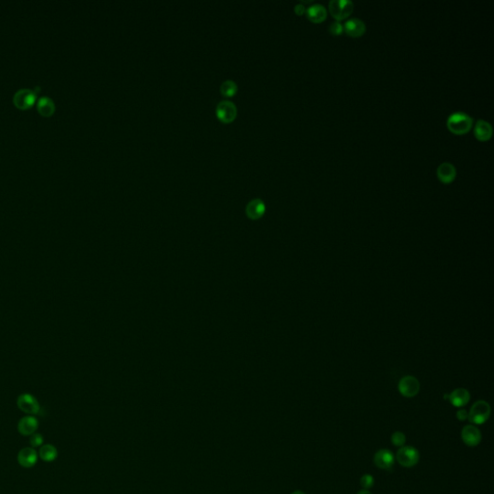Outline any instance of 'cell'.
<instances>
[{"instance_id":"obj_1","label":"cell","mask_w":494,"mask_h":494,"mask_svg":"<svg viewBox=\"0 0 494 494\" xmlns=\"http://www.w3.org/2000/svg\"><path fill=\"white\" fill-rule=\"evenodd\" d=\"M473 126V119L464 112H455L447 120V128L452 133L462 135L469 132Z\"/></svg>"},{"instance_id":"obj_2","label":"cell","mask_w":494,"mask_h":494,"mask_svg":"<svg viewBox=\"0 0 494 494\" xmlns=\"http://www.w3.org/2000/svg\"><path fill=\"white\" fill-rule=\"evenodd\" d=\"M490 416V406L485 401H478L474 403L468 413L469 421L476 425H481Z\"/></svg>"},{"instance_id":"obj_3","label":"cell","mask_w":494,"mask_h":494,"mask_svg":"<svg viewBox=\"0 0 494 494\" xmlns=\"http://www.w3.org/2000/svg\"><path fill=\"white\" fill-rule=\"evenodd\" d=\"M329 12L337 22L343 21L353 12V3L350 0H332L329 2Z\"/></svg>"},{"instance_id":"obj_4","label":"cell","mask_w":494,"mask_h":494,"mask_svg":"<svg viewBox=\"0 0 494 494\" xmlns=\"http://www.w3.org/2000/svg\"><path fill=\"white\" fill-rule=\"evenodd\" d=\"M18 407L26 414L36 415L39 414L41 411V405L37 399L28 393H25L19 396L17 400Z\"/></svg>"},{"instance_id":"obj_5","label":"cell","mask_w":494,"mask_h":494,"mask_svg":"<svg viewBox=\"0 0 494 494\" xmlns=\"http://www.w3.org/2000/svg\"><path fill=\"white\" fill-rule=\"evenodd\" d=\"M37 100V93L29 89L23 88L16 92L13 97V102L15 105L20 109H27L30 106L35 104Z\"/></svg>"},{"instance_id":"obj_6","label":"cell","mask_w":494,"mask_h":494,"mask_svg":"<svg viewBox=\"0 0 494 494\" xmlns=\"http://www.w3.org/2000/svg\"><path fill=\"white\" fill-rule=\"evenodd\" d=\"M397 460L404 467H412L419 461V452L412 446L402 447L397 453Z\"/></svg>"},{"instance_id":"obj_7","label":"cell","mask_w":494,"mask_h":494,"mask_svg":"<svg viewBox=\"0 0 494 494\" xmlns=\"http://www.w3.org/2000/svg\"><path fill=\"white\" fill-rule=\"evenodd\" d=\"M420 390V384L416 377L412 376H406L403 377L399 383V391L400 393L406 397L412 398L416 396Z\"/></svg>"},{"instance_id":"obj_8","label":"cell","mask_w":494,"mask_h":494,"mask_svg":"<svg viewBox=\"0 0 494 494\" xmlns=\"http://www.w3.org/2000/svg\"><path fill=\"white\" fill-rule=\"evenodd\" d=\"M216 115L224 123H230L236 116V106L229 101H222L216 106Z\"/></svg>"},{"instance_id":"obj_9","label":"cell","mask_w":494,"mask_h":494,"mask_svg":"<svg viewBox=\"0 0 494 494\" xmlns=\"http://www.w3.org/2000/svg\"><path fill=\"white\" fill-rule=\"evenodd\" d=\"M38 460V453L34 448L26 447L22 449L18 455V461L25 468L33 467Z\"/></svg>"},{"instance_id":"obj_10","label":"cell","mask_w":494,"mask_h":494,"mask_svg":"<svg viewBox=\"0 0 494 494\" xmlns=\"http://www.w3.org/2000/svg\"><path fill=\"white\" fill-rule=\"evenodd\" d=\"M38 427H39L38 419L31 415L22 418L18 424L19 432L25 436H30L33 433H35L36 430L38 429Z\"/></svg>"},{"instance_id":"obj_11","label":"cell","mask_w":494,"mask_h":494,"mask_svg":"<svg viewBox=\"0 0 494 494\" xmlns=\"http://www.w3.org/2000/svg\"><path fill=\"white\" fill-rule=\"evenodd\" d=\"M461 438L469 447H475L481 442V431L475 426H465L461 430Z\"/></svg>"},{"instance_id":"obj_12","label":"cell","mask_w":494,"mask_h":494,"mask_svg":"<svg viewBox=\"0 0 494 494\" xmlns=\"http://www.w3.org/2000/svg\"><path fill=\"white\" fill-rule=\"evenodd\" d=\"M374 461L378 468L391 470L395 463V456L389 450L382 449L376 453Z\"/></svg>"},{"instance_id":"obj_13","label":"cell","mask_w":494,"mask_h":494,"mask_svg":"<svg viewBox=\"0 0 494 494\" xmlns=\"http://www.w3.org/2000/svg\"><path fill=\"white\" fill-rule=\"evenodd\" d=\"M344 31L351 37H360L366 32V26L359 19H351L346 22L344 26Z\"/></svg>"},{"instance_id":"obj_14","label":"cell","mask_w":494,"mask_h":494,"mask_svg":"<svg viewBox=\"0 0 494 494\" xmlns=\"http://www.w3.org/2000/svg\"><path fill=\"white\" fill-rule=\"evenodd\" d=\"M437 177L443 183H451L456 177V169L450 162H443L437 168Z\"/></svg>"},{"instance_id":"obj_15","label":"cell","mask_w":494,"mask_h":494,"mask_svg":"<svg viewBox=\"0 0 494 494\" xmlns=\"http://www.w3.org/2000/svg\"><path fill=\"white\" fill-rule=\"evenodd\" d=\"M474 134L479 141H488L492 136V127L488 122L479 120L474 128Z\"/></svg>"},{"instance_id":"obj_16","label":"cell","mask_w":494,"mask_h":494,"mask_svg":"<svg viewBox=\"0 0 494 494\" xmlns=\"http://www.w3.org/2000/svg\"><path fill=\"white\" fill-rule=\"evenodd\" d=\"M306 15L307 18L314 24H321L326 20L327 11L323 5L315 4L306 10Z\"/></svg>"},{"instance_id":"obj_17","label":"cell","mask_w":494,"mask_h":494,"mask_svg":"<svg viewBox=\"0 0 494 494\" xmlns=\"http://www.w3.org/2000/svg\"><path fill=\"white\" fill-rule=\"evenodd\" d=\"M266 211L265 203L261 199H254L250 201L246 206V214L251 219H258L264 215Z\"/></svg>"},{"instance_id":"obj_18","label":"cell","mask_w":494,"mask_h":494,"mask_svg":"<svg viewBox=\"0 0 494 494\" xmlns=\"http://www.w3.org/2000/svg\"><path fill=\"white\" fill-rule=\"evenodd\" d=\"M448 398L454 406L461 407V406L468 403L469 400H470V394H469L468 391L464 389V388H458V389L453 391L449 395Z\"/></svg>"},{"instance_id":"obj_19","label":"cell","mask_w":494,"mask_h":494,"mask_svg":"<svg viewBox=\"0 0 494 494\" xmlns=\"http://www.w3.org/2000/svg\"><path fill=\"white\" fill-rule=\"evenodd\" d=\"M37 109L43 116H51L55 110V104L50 97L44 96L37 101Z\"/></svg>"},{"instance_id":"obj_20","label":"cell","mask_w":494,"mask_h":494,"mask_svg":"<svg viewBox=\"0 0 494 494\" xmlns=\"http://www.w3.org/2000/svg\"><path fill=\"white\" fill-rule=\"evenodd\" d=\"M38 455L44 461L52 462L57 458L58 451L52 444H46L41 446Z\"/></svg>"},{"instance_id":"obj_21","label":"cell","mask_w":494,"mask_h":494,"mask_svg":"<svg viewBox=\"0 0 494 494\" xmlns=\"http://www.w3.org/2000/svg\"><path fill=\"white\" fill-rule=\"evenodd\" d=\"M237 91V85L233 80H226L220 86V92L223 96L231 97Z\"/></svg>"},{"instance_id":"obj_22","label":"cell","mask_w":494,"mask_h":494,"mask_svg":"<svg viewBox=\"0 0 494 494\" xmlns=\"http://www.w3.org/2000/svg\"><path fill=\"white\" fill-rule=\"evenodd\" d=\"M391 440H392V443L397 446V447H403L404 443L406 441V438H405V435L404 433L402 432V431H396L392 434V437H391Z\"/></svg>"},{"instance_id":"obj_23","label":"cell","mask_w":494,"mask_h":494,"mask_svg":"<svg viewBox=\"0 0 494 494\" xmlns=\"http://www.w3.org/2000/svg\"><path fill=\"white\" fill-rule=\"evenodd\" d=\"M29 442L31 444L32 448H37V447H41L43 445L44 438H43L41 433L35 432L32 435H30V441Z\"/></svg>"},{"instance_id":"obj_24","label":"cell","mask_w":494,"mask_h":494,"mask_svg":"<svg viewBox=\"0 0 494 494\" xmlns=\"http://www.w3.org/2000/svg\"><path fill=\"white\" fill-rule=\"evenodd\" d=\"M374 483H375L374 477L372 475H369V474L364 475L360 480V484L362 485V487H364L365 489H369V488L373 487Z\"/></svg>"},{"instance_id":"obj_25","label":"cell","mask_w":494,"mask_h":494,"mask_svg":"<svg viewBox=\"0 0 494 494\" xmlns=\"http://www.w3.org/2000/svg\"><path fill=\"white\" fill-rule=\"evenodd\" d=\"M329 32L332 34V35H335V36H339L341 35L343 32H344V26L341 25L340 22H334L332 23L330 26H329Z\"/></svg>"},{"instance_id":"obj_26","label":"cell","mask_w":494,"mask_h":494,"mask_svg":"<svg viewBox=\"0 0 494 494\" xmlns=\"http://www.w3.org/2000/svg\"><path fill=\"white\" fill-rule=\"evenodd\" d=\"M456 417H457V419H458L459 421H464V420H466V419L468 418V413H467V411H466V410H464V409H460V410H458V411L456 412Z\"/></svg>"},{"instance_id":"obj_27","label":"cell","mask_w":494,"mask_h":494,"mask_svg":"<svg viewBox=\"0 0 494 494\" xmlns=\"http://www.w3.org/2000/svg\"><path fill=\"white\" fill-rule=\"evenodd\" d=\"M295 12H296L297 15H299V16H302L303 14L306 13L305 6H304V5H302V4H298V5H296V7H295Z\"/></svg>"},{"instance_id":"obj_28","label":"cell","mask_w":494,"mask_h":494,"mask_svg":"<svg viewBox=\"0 0 494 494\" xmlns=\"http://www.w3.org/2000/svg\"><path fill=\"white\" fill-rule=\"evenodd\" d=\"M358 494H373V493H372V492H370V491H369V490H367V489H363V490H361V491H359V492H358Z\"/></svg>"},{"instance_id":"obj_29","label":"cell","mask_w":494,"mask_h":494,"mask_svg":"<svg viewBox=\"0 0 494 494\" xmlns=\"http://www.w3.org/2000/svg\"><path fill=\"white\" fill-rule=\"evenodd\" d=\"M292 494H305V493H304L303 491H300V490H297V491H295V492H293V493Z\"/></svg>"}]
</instances>
